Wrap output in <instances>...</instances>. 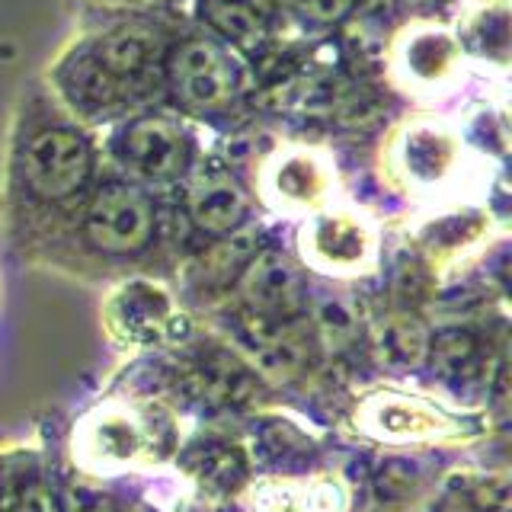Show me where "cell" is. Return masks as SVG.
<instances>
[{
	"instance_id": "6da1fadb",
	"label": "cell",
	"mask_w": 512,
	"mask_h": 512,
	"mask_svg": "<svg viewBox=\"0 0 512 512\" xmlns=\"http://www.w3.org/2000/svg\"><path fill=\"white\" fill-rule=\"evenodd\" d=\"M106 173L103 138L96 128L77 122L45 80L36 77L20 90L7 154H4V205L23 228L71 231L93 186Z\"/></svg>"
},
{
	"instance_id": "7a4b0ae2",
	"label": "cell",
	"mask_w": 512,
	"mask_h": 512,
	"mask_svg": "<svg viewBox=\"0 0 512 512\" xmlns=\"http://www.w3.org/2000/svg\"><path fill=\"white\" fill-rule=\"evenodd\" d=\"M186 16H109L84 23L45 64L55 100L96 132L141 109L164 106V52Z\"/></svg>"
},
{
	"instance_id": "3957f363",
	"label": "cell",
	"mask_w": 512,
	"mask_h": 512,
	"mask_svg": "<svg viewBox=\"0 0 512 512\" xmlns=\"http://www.w3.org/2000/svg\"><path fill=\"white\" fill-rule=\"evenodd\" d=\"M490 160L464 138L458 116L436 106H416L384 125L375 170L391 196L413 205L464 202L474 186L490 183Z\"/></svg>"
},
{
	"instance_id": "277c9868",
	"label": "cell",
	"mask_w": 512,
	"mask_h": 512,
	"mask_svg": "<svg viewBox=\"0 0 512 512\" xmlns=\"http://www.w3.org/2000/svg\"><path fill=\"white\" fill-rule=\"evenodd\" d=\"M160 84L167 109L212 135L253 119V80L247 61L234 48L208 36L189 16L180 20L164 52Z\"/></svg>"
},
{
	"instance_id": "5b68a950",
	"label": "cell",
	"mask_w": 512,
	"mask_h": 512,
	"mask_svg": "<svg viewBox=\"0 0 512 512\" xmlns=\"http://www.w3.org/2000/svg\"><path fill=\"white\" fill-rule=\"evenodd\" d=\"M68 234L103 260H138L154 247L186 244V224L173 196H154L109 167Z\"/></svg>"
},
{
	"instance_id": "8992f818",
	"label": "cell",
	"mask_w": 512,
	"mask_h": 512,
	"mask_svg": "<svg viewBox=\"0 0 512 512\" xmlns=\"http://www.w3.org/2000/svg\"><path fill=\"white\" fill-rule=\"evenodd\" d=\"M103 157L112 173L144 186L154 196H170L205 151L202 128L167 106L141 109L100 132Z\"/></svg>"
},
{
	"instance_id": "52a82bcc",
	"label": "cell",
	"mask_w": 512,
	"mask_h": 512,
	"mask_svg": "<svg viewBox=\"0 0 512 512\" xmlns=\"http://www.w3.org/2000/svg\"><path fill=\"white\" fill-rule=\"evenodd\" d=\"M256 208L276 218H308L346 199L343 176L327 141L276 135L247 173Z\"/></svg>"
},
{
	"instance_id": "ba28073f",
	"label": "cell",
	"mask_w": 512,
	"mask_h": 512,
	"mask_svg": "<svg viewBox=\"0 0 512 512\" xmlns=\"http://www.w3.org/2000/svg\"><path fill=\"white\" fill-rule=\"evenodd\" d=\"M384 84L394 96L416 106H436L461 93L474 74L452 23L413 20L397 23L384 42Z\"/></svg>"
},
{
	"instance_id": "9c48e42d",
	"label": "cell",
	"mask_w": 512,
	"mask_h": 512,
	"mask_svg": "<svg viewBox=\"0 0 512 512\" xmlns=\"http://www.w3.org/2000/svg\"><path fill=\"white\" fill-rule=\"evenodd\" d=\"M295 250L304 272L330 282H359L381 272L384 228L368 208L340 199L298 221Z\"/></svg>"
},
{
	"instance_id": "30bf717a",
	"label": "cell",
	"mask_w": 512,
	"mask_h": 512,
	"mask_svg": "<svg viewBox=\"0 0 512 512\" xmlns=\"http://www.w3.org/2000/svg\"><path fill=\"white\" fill-rule=\"evenodd\" d=\"M103 330L122 349H180L192 336V320L173 288L154 276H125L103 298Z\"/></svg>"
},
{
	"instance_id": "8fae6325",
	"label": "cell",
	"mask_w": 512,
	"mask_h": 512,
	"mask_svg": "<svg viewBox=\"0 0 512 512\" xmlns=\"http://www.w3.org/2000/svg\"><path fill=\"white\" fill-rule=\"evenodd\" d=\"M173 199L189 234L202 240H218L247 228L256 212V199L247 180L224 164L208 144L186 173V180L176 186Z\"/></svg>"
},
{
	"instance_id": "7c38bea8",
	"label": "cell",
	"mask_w": 512,
	"mask_h": 512,
	"mask_svg": "<svg viewBox=\"0 0 512 512\" xmlns=\"http://www.w3.org/2000/svg\"><path fill=\"white\" fill-rule=\"evenodd\" d=\"M352 429L381 445H436L477 436V426L442 410L426 397L404 391H375L352 410Z\"/></svg>"
},
{
	"instance_id": "4fadbf2b",
	"label": "cell",
	"mask_w": 512,
	"mask_h": 512,
	"mask_svg": "<svg viewBox=\"0 0 512 512\" xmlns=\"http://www.w3.org/2000/svg\"><path fill=\"white\" fill-rule=\"evenodd\" d=\"M157 445V426L138 407L119 400L93 407L74 429V458L96 477L122 474L141 461H151Z\"/></svg>"
},
{
	"instance_id": "5bb4252c",
	"label": "cell",
	"mask_w": 512,
	"mask_h": 512,
	"mask_svg": "<svg viewBox=\"0 0 512 512\" xmlns=\"http://www.w3.org/2000/svg\"><path fill=\"white\" fill-rule=\"evenodd\" d=\"M500 224L490 212V205L480 202H445L423 208L420 221L410 228V244L423 256V263L436 272V279L448 272H458L464 263H471L474 256L487 253Z\"/></svg>"
},
{
	"instance_id": "9a60e30c",
	"label": "cell",
	"mask_w": 512,
	"mask_h": 512,
	"mask_svg": "<svg viewBox=\"0 0 512 512\" xmlns=\"http://www.w3.org/2000/svg\"><path fill=\"white\" fill-rule=\"evenodd\" d=\"M231 292L237 295L234 308L266 317V320H298L308 311V272L282 247L263 244L253 260L237 276Z\"/></svg>"
},
{
	"instance_id": "2e32d148",
	"label": "cell",
	"mask_w": 512,
	"mask_h": 512,
	"mask_svg": "<svg viewBox=\"0 0 512 512\" xmlns=\"http://www.w3.org/2000/svg\"><path fill=\"white\" fill-rule=\"evenodd\" d=\"M506 356H493V343L471 324H442L432 327L426 368L439 378L455 397L490 394L496 365Z\"/></svg>"
},
{
	"instance_id": "e0dca14e",
	"label": "cell",
	"mask_w": 512,
	"mask_h": 512,
	"mask_svg": "<svg viewBox=\"0 0 512 512\" xmlns=\"http://www.w3.org/2000/svg\"><path fill=\"white\" fill-rule=\"evenodd\" d=\"M186 16L244 61L288 36L279 0H189Z\"/></svg>"
},
{
	"instance_id": "ac0fdd59",
	"label": "cell",
	"mask_w": 512,
	"mask_h": 512,
	"mask_svg": "<svg viewBox=\"0 0 512 512\" xmlns=\"http://www.w3.org/2000/svg\"><path fill=\"white\" fill-rule=\"evenodd\" d=\"M186 391L212 407H244L260 394L263 378L244 352L224 343H202L186 362Z\"/></svg>"
},
{
	"instance_id": "d6986e66",
	"label": "cell",
	"mask_w": 512,
	"mask_h": 512,
	"mask_svg": "<svg viewBox=\"0 0 512 512\" xmlns=\"http://www.w3.org/2000/svg\"><path fill=\"white\" fill-rule=\"evenodd\" d=\"M471 71L493 84H506L509 74V0H464L452 20Z\"/></svg>"
},
{
	"instance_id": "ffe728a7",
	"label": "cell",
	"mask_w": 512,
	"mask_h": 512,
	"mask_svg": "<svg viewBox=\"0 0 512 512\" xmlns=\"http://www.w3.org/2000/svg\"><path fill=\"white\" fill-rule=\"evenodd\" d=\"M266 244L263 224L250 221L247 228H240L228 237L208 240L205 247H199L192 256L180 263V282L186 292L208 298V295H224L231 292L237 276L244 272V266L253 260V253Z\"/></svg>"
},
{
	"instance_id": "44dd1931",
	"label": "cell",
	"mask_w": 512,
	"mask_h": 512,
	"mask_svg": "<svg viewBox=\"0 0 512 512\" xmlns=\"http://www.w3.org/2000/svg\"><path fill=\"white\" fill-rule=\"evenodd\" d=\"M372 352L378 362L391 372H423L429 359V336L432 327L426 324L423 311L410 308H388V314H381L375 324H368L365 330Z\"/></svg>"
},
{
	"instance_id": "7402d4cb",
	"label": "cell",
	"mask_w": 512,
	"mask_h": 512,
	"mask_svg": "<svg viewBox=\"0 0 512 512\" xmlns=\"http://www.w3.org/2000/svg\"><path fill=\"white\" fill-rule=\"evenodd\" d=\"M311 324V333L317 340V349H324L327 356H346L365 340V317L356 295L349 292H311L308 295V311H304Z\"/></svg>"
},
{
	"instance_id": "603a6c76",
	"label": "cell",
	"mask_w": 512,
	"mask_h": 512,
	"mask_svg": "<svg viewBox=\"0 0 512 512\" xmlns=\"http://www.w3.org/2000/svg\"><path fill=\"white\" fill-rule=\"evenodd\" d=\"M183 471L205 496L212 500H228L250 477V455L234 442H202L186 448Z\"/></svg>"
},
{
	"instance_id": "cb8c5ba5",
	"label": "cell",
	"mask_w": 512,
	"mask_h": 512,
	"mask_svg": "<svg viewBox=\"0 0 512 512\" xmlns=\"http://www.w3.org/2000/svg\"><path fill=\"white\" fill-rule=\"evenodd\" d=\"M381 0H279L282 23L295 39H327L340 36L362 13Z\"/></svg>"
},
{
	"instance_id": "d4e9b609",
	"label": "cell",
	"mask_w": 512,
	"mask_h": 512,
	"mask_svg": "<svg viewBox=\"0 0 512 512\" xmlns=\"http://www.w3.org/2000/svg\"><path fill=\"white\" fill-rule=\"evenodd\" d=\"M0 512H58L29 455L0 471Z\"/></svg>"
},
{
	"instance_id": "484cf974",
	"label": "cell",
	"mask_w": 512,
	"mask_h": 512,
	"mask_svg": "<svg viewBox=\"0 0 512 512\" xmlns=\"http://www.w3.org/2000/svg\"><path fill=\"white\" fill-rule=\"evenodd\" d=\"M266 464H276V468H292L295 461H308L311 458V439L304 432L288 423V420H263L260 432H256V452Z\"/></svg>"
},
{
	"instance_id": "4316f807",
	"label": "cell",
	"mask_w": 512,
	"mask_h": 512,
	"mask_svg": "<svg viewBox=\"0 0 512 512\" xmlns=\"http://www.w3.org/2000/svg\"><path fill=\"white\" fill-rule=\"evenodd\" d=\"M368 480H372L375 500L384 503V506H391V503L410 500V496L423 487L426 471H423V464L416 458H410V455H388L372 471V477H368Z\"/></svg>"
},
{
	"instance_id": "83f0119b",
	"label": "cell",
	"mask_w": 512,
	"mask_h": 512,
	"mask_svg": "<svg viewBox=\"0 0 512 512\" xmlns=\"http://www.w3.org/2000/svg\"><path fill=\"white\" fill-rule=\"evenodd\" d=\"M58 512H122L116 493L90 484V480H68L58 493Z\"/></svg>"
},
{
	"instance_id": "f1b7e54d",
	"label": "cell",
	"mask_w": 512,
	"mask_h": 512,
	"mask_svg": "<svg viewBox=\"0 0 512 512\" xmlns=\"http://www.w3.org/2000/svg\"><path fill=\"white\" fill-rule=\"evenodd\" d=\"M471 487H474L477 512H509V480L503 474L477 480Z\"/></svg>"
},
{
	"instance_id": "f546056e",
	"label": "cell",
	"mask_w": 512,
	"mask_h": 512,
	"mask_svg": "<svg viewBox=\"0 0 512 512\" xmlns=\"http://www.w3.org/2000/svg\"><path fill=\"white\" fill-rule=\"evenodd\" d=\"M432 512H477V500H474V487L471 484H452L445 487V493L439 496V503Z\"/></svg>"
},
{
	"instance_id": "4dcf8cb0",
	"label": "cell",
	"mask_w": 512,
	"mask_h": 512,
	"mask_svg": "<svg viewBox=\"0 0 512 512\" xmlns=\"http://www.w3.org/2000/svg\"><path fill=\"white\" fill-rule=\"evenodd\" d=\"M176 4H180V10H183V13L189 10V0H176Z\"/></svg>"
}]
</instances>
